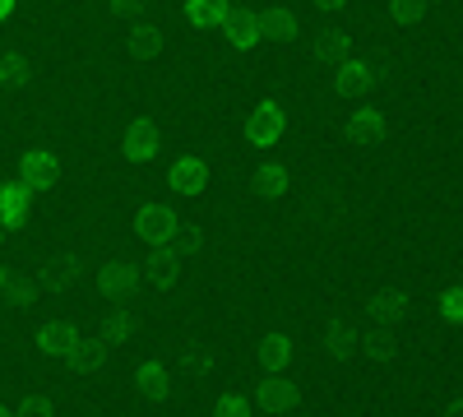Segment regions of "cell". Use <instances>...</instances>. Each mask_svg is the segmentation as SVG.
<instances>
[{"instance_id": "obj_1", "label": "cell", "mask_w": 463, "mask_h": 417, "mask_svg": "<svg viewBox=\"0 0 463 417\" xmlns=\"http://www.w3.org/2000/svg\"><path fill=\"white\" fill-rule=\"evenodd\" d=\"M176 227H181V218L167 204H139V213H135V237L144 246H172Z\"/></svg>"}, {"instance_id": "obj_2", "label": "cell", "mask_w": 463, "mask_h": 417, "mask_svg": "<svg viewBox=\"0 0 463 417\" xmlns=\"http://www.w3.org/2000/svg\"><path fill=\"white\" fill-rule=\"evenodd\" d=\"M255 403H260V412L283 417V412H297L301 390H297V381H288L283 371H274V375H264V381L255 385Z\"/></svg>"}, {"instance_id": "obj_3", "label": "cell", "mask_w": 463, "mask_h": 417, "mask_svg": "<svg viewBox=\"0 0 463 417\" xmlns=\"http://www.w3.org/2000/svg\"><path fill=\"white\" fill-rule=\"evenodd\" d=\"M283 130H288V111L279 107V102H260L250 117H246V139L255 144V148H269V144H279L283 139Z\"/></svg>"}, {"instance_id": "obj_4", "label": "cell", "mask_w": 463, "mask_h": 417, "mask_svg": "<svg viewBox=\"0 0 463 417\" xmlns=\"http://www.w3.org/2000/svg\"><path fill=\"white\" fill-rule=\"evenodd\" d=\"M139 288H144V279H139V264H135V260H111V264H102V270H98V292H102V297L126 301V297H135Z\"/></svg>"}, {"instance_id": "obj_5", "label": "cell", "mask_w": 463, "mask_h": 417, "mask_svg": "<svg viewBox=\"0 0 463 417\" xmlns=\"http://www.w3.org/2000/svg\"><path fill=\"white\" fill-rule=\"evenodd\" d=\"M343 135L353 139V144H380L384 135H390V121H384V111H380V107L362 102V107H353V111H347Z\"/></svg>"}, {"instance_id": "obj_6", "label": "cell", "mask_w": 463, "mask_h": 417, "mask_svg": "<svg viewBox=\"0 0 463 417\" xmlns=\"http://www.w3.org/2000/svg\"><path fill=\"white\" fill-rule=\"evenodd\" d=\"M19 176H24V185L37 195V191H47V185H56V176H61V158L52 154V148H28V154L19 158Z\"/></svg>"}, {"instance_id": "obj_7", "label": "cell", "mask_w": 463, "mask_h": 417, "mask_svg": "<svg viewBox=\"0 0 463 417\" xmlns=\"http://www.w3.org/2000/svg\"><path fill=\"white\" fill-rule=\"evenodd\" d=\"M371 89H375V65H371V61L343 56V61L334 65V93H343V98H362V93H371Z\"/></svg>"}, {"instance_id": "obj_8", "label": "cell", "mask_w": 463, "mask_h": 417, "mask_svg": "<svg viewBox=\"0 0 463 417\" xmlns=\"http://www.w3.org/2000/svg\"><path fill=\"white\" fill-rule=\"evenodd\" d=\"M181 270H185V264H181L167 246H153V255L139 264V279H144L148 288H158V292H172L176 279H181Z\"/></svg>"}, {"instance_id": "obj_9", "label": "cell", "mask_w": 463, "mask_h": 417, "mask_svg": "<svg viewBox=\"0 0 463 417\" xmlns=\"http://www.w3.org/2000/svg\"><path fill=\"white\" fill-rule=\"evenodd\" d=\"M167 181H172V191H176V195L195 200V195H204V191H209V167H204V158L190 154V158H176V163H172Z\"/></svg>"}, {"instance_id": "obj_10", "label": "cell", "mask_w": 463, "mask_h": 417, "mask_svg": "<svg viewBox=\"0 0 463 417\" xmlns=\"http://www.w3.org/2000/svg\"><path fill=\"white\" fill-rule=\"evenodd\" d=\"M366 316H371L375 329H399V325L408 320V297H403L399 288H384V292H375V297L366 301Z\"/></svg>"}, {"instance_id": "obj_11", "label": "cell", "mask_w": 463, "mask_h": 417, "mask_svg": "<svg viewBox=\"0 0 463 417\" xmlns=\"http://www.w3.org/2000/svg\"><path fill=\"white\" fill-rule=\"evenodd\" d=\"M158 148H163V135H158L153 121H135L126 130V139H121V154L130 163H153V158H158Z\"/></svg>"}, {"instance_id": "obj_12", "label": "cell", "mask_w": 463, "mask_h": 417, "mask_svg": "<svg viewBox=\"0 0 463 417\" xmlns=\"http://www.w3.org/2000/svg\"><path fill=\"white\" fill-rule=\"evenodd\" d=\"M362 329L353 325V320H329V329H325V353L329 357H338V362H353V357H362Z\"/></svg>"}, {"instance_id": "obj_13", "label": "cell", "mask_w": 463, "mask_h": 417, "mask_svg": "<svg viewBox=\"0 0 463 417\" xmlns=\"http://www.w3.org/2000/svg\"><path fill=\"white\" fill-rule=\"evenodd\" d=\"M80 344V329H74L70 320H47L43 329H37V353L43 357H61L65 362V353Z\"/></svg>"}, {"instance_id": "obj_14", "label": "cell", "mask_w": 463, "mask_h": 417, "mask_svg": "<svg viewBox=\"0 0 463 417\" xmlns=\"http://www.w3.org/2000/svg\"><path fill=\"white\" fill-rule=\"evenodd\" d=\"M135 390H139L148 403L172 399V371H167L163 362H139V366H135Z\"/></svg>"}, {"instance_id": "obj_15", "label": "cell", "mask_w": 463, "mask_h": 417, "mask_svg": "<svg viewBox=\"0 0 463 417\" xmlns=\"http://www.w3.org/2000/svg\"><path fill=\"white\" fill-rule=\"evenodd\" d=\"M33 200H37V195L28 191L24 181H5V185H0V223H5V227H19V223L28 218Z\"/></svg>"}, {"instance_id": "obj_16", "label": "cell", "mask_w": 463, "mask_h": 417, "mask_svg": "<svg viewBox=\"0 0 463 417\" xmlns=\"http://www.w3.org/2000/svg\"><path fill=\"white\" fill-rule=\"evenodd\" d=\"M107 353H111V348H102L98 338H80V344H74V348L65 353V362H70V371H74V375H102Z\"/></svg>"}, {"instance_id": "obj_17", "label": "cell", "mask_w": 463, "mask_h": 417, "mask_svg": "<svg viewBox=\"0 0 463 417\" xmlns=\"http://www.w3.org/2000/svg\"><path fill=\"white\" fill-rule=\"evenodd\" d=\"M218 28H222V37H227L232 52H255V47H260V24H255V14H227Z\"/></svg>"}, {"instance_id": "obj_18", "label": "cell", "mask_w": 463, "mask_h": 417, "mask_svg": "<svg viewBox=\"0 0 463 417\" xmlns=\"http://www.w3.org/2000/svg\"><path fill=\"white\" fill-rule=\"evenodd\" d=\"M260 37H274V43H292V37H297V10H288V5H269L260 19Z\"/></svg>"}, {"instance_id": "obj_19", "label": "cell", "mask_w": 463, "mask_h": 417, "mask_svg": "<svg viewBox=\"0 0 463 417\" xmlns=\"http://www.w3.org/2000/svg\"><path fill=\"white\" fill-rule=\"evenodd\" d=\"M288 362H292V338L288 334H264L260 338V366H264V375L283 371Z\"/></svg>"}, {"instance_id": "obj_20", "label": "cell", "mask_w": 463, "mask_h": 417, "mask_svg": "<svg viewBox=\"0 0 463 417\" xmlns=\"http://www.w3.org/2000/svg\"><path fill=\"white\" fill-rule=\"evenodd\" d=\"M28 80H33V61H28L24 52H0V89L14 93V89H24Z\"/></svg>"}, {"instance_id": "obj_21", "label": "cell", "mask_w": 463, "mask_h": 417, "mask_svg": "<svg viewBox=\"0 0 463 417\" xmlns=\"http://www.w3.org/2000/svg\"><path fill=\"white\" fill-rule=\"evenodd\" d=\"M255 191H260L264 200H283V195L292 191L288 167H283V163H264V167L255 172Z\"/></svg>"}, {"instance_id": "obj_22", "label": "cell", "mask_w": 463, "mask_h": 417, "mask_svg": "<svg viewBox=\"0 0 463 417\" xmlns=\"http://www.w3.org/2000/svg\"><path fill=\"white\" fill-rule=\"evenodd\" d=\"M130 338H135V320H130L126 311H111V316L98 325V344H102V348H126Z\"/></svg>"}, {"instance_id": "obj_23", "label": "cell", "mask_w": 463, "mask_h": 417, "mask_svg": "<svg viewBox=\"0 0 463 417\" xmlns=\"http://www.w3.org/2000/svg\"><path fill=\"white\" fill-rule=\"evenodd\" d=\"M80 274H84V260H80V255H61V260H52V264H47V279H43V288L65 292V288L80 283Z\"/></svg>"}, {"instance_id": "obj_24", "label": "cell", "mask_w": 463, "mask_h": 417, "mask_svg": "<svg viewBox=\"0 0 463 417\" xmlns=\"http://www.w3.org/2000/svg\"><path fill=\"white\" fill-rule=\"evenodd\" d=\"M163 52V28L158 24H135L130 28V56L135 61H153Z\"/></svg>"}, {"instance_id": "obj_25", "label": "cell", "mask_w": 463, "mask_h": 417, "mask_svg": "<svg viewBox=\"0 0 463 417\" xmlns=\"http://www.w3.org/2000/svg\"><path fill=\"white\" fill-rule=\"evenodd\" d=\"M227 14H232L227 0H185V19L195 28H218Z\"/></svg>"}, {"instance_id": "obj_26", "label": "cell", "mask_w": 463, "mask_h": 417, "mask_svg": "<svg viewBox=\"0 0 463 417\" xmlns=\"http://www.w3.org/2000/svg\"><path fill=\"white\" fill-rule=\"evenodd\" d=\"M343 56H353V33L338 28V33H325L320 43H316V61L320 65H338Z\"/></svg>"}, {"instance_id": "obj_27", "label": "cell", "mask_w": 463, "mask_h": 417, "mask_svg": "<svg viewBox=\"0 0 463 417\" xmlns=\"http://www.w3.org/2000/svg\"><path fill=\"white\" fill-rule=\"evenodd\" d=\"M172 246H176L172 255H176V260L185 264V260H195V255L204 251V232H200L195 223H185V227H176V237H172Z\"/></svg>"}, {"instance_id": "obj_28", "label": "cell", "mask_w": 463, "mask_h": 417, "mask_svg": "<svg viewBox=\"0 0 463 417\" xmlns=\"http://www.w3.org/2000/svg\"><path fill=\"white\" fill-rule=\"evenodd\" d=\"M362 353H366L371 362H394V357H399V344H394L390 329H380V334L362 338Z\"/></svg>"}, {"instance_id": "obj_29", "label": "cell", "mask_w": 463, "mask_h": 417, "mask_svg": "<svg viewBox=\"0 0 463 417\" xmlns=\"http://www.w3.org/2000/svg\"><path fill=\"white\" fill-rule=\"evenodd\" d=\"M0 292H10L14 307H28V301L43 292V279H5V288H0Z\"/></svg>"}, {"instance_id": "obj_30", "label": "cell", "mask_w": 463, "mask_h": 417, "mask_svg": "<svg viewBox=\"0 0 463 417\" xmlns=\"http://www.w3.org/2000/svg\"><path fill=\"white\" fill-rule=\"evenodd\" d=\"M431 0H390V19L394 24H417L421 14H427Z\"/></svg>"}, {"instance_id": "obj_31", "label": "cell", "mask_w": 463, "mask_h": 417, "mask_svg": "<svg viewBox=\"0 0 463 417\" xmlns=\"http://www.w3.org/2000/svg\"><path fill=\"white\" fill-rule=\"evenodd\" d=\"M213 417H250V399L246 394H218L213 399Z\"/></svg>"}, {"instance_id": "obj_32", "label": "cell", "mask_w": 463, "mask_h": 417, "mask_svg": "<svg viewBox=\"0 0 463 417\" xmlns=\"http://www.w3.org/2000/svg\"><path fill=\"white\" fill-rule=\"evenodd\" d=\"M440 320H445V325H463V288H445V297H440Z\"/></svg>"}, {"instance_id": "obj_33", "label": "cell", "mask_w": 463, "mask_h": 417, "mask_svg": "<svg viewBox=\"0 0 463 417\" xmlns=\"http://www.w3.org/2000/svg\"><path fill=\"white\" fill-rule=\"evenodd\" d=\"M14 417H56V403H52L47 394H28V399L14 408Z\"/></svg>"}, {"instance_id": "obj_34", "label": "cell", "mask_w": 463, "mask_h": 417, "mask_svg": "<svg viewBox=\"0 0 463 417\" xmlns=\"http://www.w3.org/2000/svg\"><path fill=\"white\" fill-rule=\"evenodd\" d=\"M185 371L190 375H209L213 371V353L209 348H185Z\"/></svg>"}, {"instance_id": "obj_35", "label": "cell", "mask_w": 463, "mask_h": 417, "mask_svg": "<svg viewBox=\"0 0 463 417\" xmlns=\"http://www.w3.org/2000/svg\"><path fill=\"white\" fill-rule=\"evenodd\" d=\"M107 14L111 19H139L144 14V0H107Z\"/></svg>"}, {"instance_id": "obj_36", "label": "cell", "mask_w": 463, "mask_h": 417, "mask_svg": "<svg viewBox=\"0 0 463 417\" xmlns=\"http://www.w3.org/2000/svg\"><path fill=\"white\" fill-rule=\"evenodd\" d=\"M10 14H14V0H0V24H5Z\"/></svg>"}, {"instance_id": "obj_37", "label": "cell", "mask_w": 463, "mask_h": 417, "mask_svg": "<svg viewBox=\"0 0 463 417\" xmlns=\"http://www.w3.org/2000/svg\"><path fill=\"white\" fill-rule=\"evenodd\" d=\"M316 5H320V10H343L347 0H316Z\"/></svg>"}, {"instance_id": "obj_38", "label": "cell", "mask_w": 463, "mask_h": 417, "mask_svg": "<svg viewBox=\"0 0 463 417\" xmlns=\"http://www.w3.org/2000/svg\"><path fill=\"white\" fill-rule=\"evenodd\" d=\"M0 417H14V408H10V403H0Z\"/></svg>"}, {"instance_id": "obj_39", "label": "cell", "mask_w": 463, "mask_h": 417, "mask_svg": "<svg viewBox=\"0 0 463 417\" xmlns=\"http://www.w3.org/2000/svg\"><path fill=\"white\" fill-rule=\"evenodd\" d=\"M5 279H10V274H5V264H0V288H5Z\"/></svg>"}, {"instance_id": "obj_40", "label": "cell", "mask_w": 463, "mask_h": 417, "mask_svg": "<svg viewBox=\"0 0 463 417\" xmlns=\"http://www.w3.org/2000/svg\"><path fill=\"white\" fill-rule=\"evenodd\" d=\"M0 242H5V223H0Z\"/></svg>"}, {"instance_id": "obj_41", "label": "cell", "mask_w": 463, "mask_h": 417, "mask_svg": "<svg viewBox=\"0 0 463 417\" xmlns=\"http://www.w3.org/2000/svg\"><path fill=\"white\" fill-rule=\"evenodd\" d=\"M227 5H246V0H227Z\"/></svg>"}]
</instances>
